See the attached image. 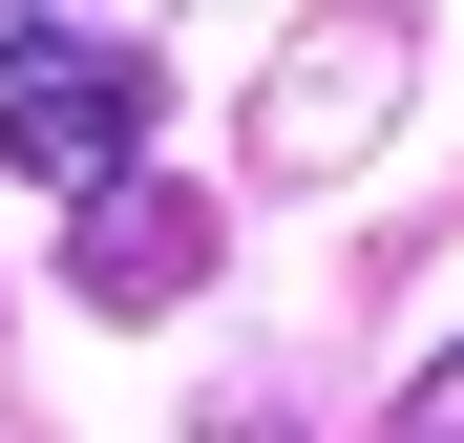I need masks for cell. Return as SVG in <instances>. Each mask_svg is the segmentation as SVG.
<instances>
[{
  "label": "cell",
  "mask_w": 464,
  "mask_h": 443,
  "mask_svg": "<svg viewBox=\"0 0 464 443\" xmlns=\"http://www.w3.org/2000/svg\"><path fill=\"white\" fill-rule=\"evenodd\" d=\"M0 169H43L63 211L148 169V63L106 22H0Z\"/></svg>",
  "instance_id": "6da1fadb"
},
{
  "label": "cell",
  "mask_w": 464,
  "mask_h": 443,
  "mask_svg": "<svg viewBox=\"0 0 464 443\" xmlns=\"http://www.w3.org/2000/svg\"><path fill=\"white\" fill-rule=\"evenodd\" d=\"M380 443H464V338H443L422 380H401V422H380Z\"/></svg>",
  "instance_id": "3957f363"
},
{
  "label": "cell",
  "mask_w": 464,
  "mask_h": 443,
  "mask_svg": "<svg viewBox=\"0 0 464 443\" xmlns=\"http://www.w3.org/2000/svg\"><path fill=\"white\" fill-rule=\"evenodd\" d=\"M63 274H85V317H169V295L211 274V190H169V169L85 190V211H63Z\"/></svg>",
  "instance_id": "7a4b0ae2"
}]
</instances>
